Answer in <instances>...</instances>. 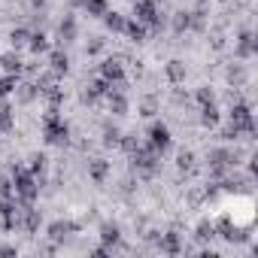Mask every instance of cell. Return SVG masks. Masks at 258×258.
<instances>
[{
    "mask_svg": "<svg viewBox=\"0 0 258 258\" xmlns=\"http://www.w3.org/2000/svg\"><path fill=\"white\" fill-rule=\"evenodd\" d=\"M158 158H161V155H158L149 143H146V146H134V149H131V161H134V167H137L143 176H152V173L158 170Z\"/></svg>",
    "mask_w": 258,
    "mask_h": 258,
    "instance_id": "cell-3",
    "label": "cell"
},
{
    "mask_svg": "<svg viewBox=\"0 0 258 258\" xmlns=\"http://www.w3.org/2000/svg\"><path fill=\"white\" fill-rule=\"evenodd\" d=\"M0 228H4V231H16V228H19V207H16V198H0Z\"/></svg>",
    "mask_w": 258,
    "mask_h": 258,
    "instance_id": "cell-6",
    "label": "cell"
},
{
    "mask_svg": "<svg viewBox=\"0 0 258 258\" xmlns=\"http://www.w3.org/2000/svg\"><path fill=\"white\" fill-rule=\"evenodd\" d=\"M149 146H152L158 155H164V152L170 149V127H167V124L155 121V124L149 127Z\"/></svg>",
    "mask_w": 258,
    "mask_h": 258,
    "instance_id": "cell-7",
    "label": "cell"
},
{
    "mask_svg": "<svg viewBox=\"0 0 258 258\" xmlns=\"http://www.w3.org/2000/svg\"><path fill=\"white\" fill-rule=\"evenodd\" d=\"M100 237H103V243H118V225H103Z\"/></svg>",
    "mask_w": 258,
    "mask_h": 258,
    "instance_id": "cell-21",
    "label": "cell"
},
{
    "mask_svg": "<svg viewBox=\"0 0 258 258\" xmlns=\"http://www.w3.org/2000/svg\"><path fill=\"white\" fill-rule=\"evenodd\" d=\"M28 37H31V34H28L25 28H19V31H13V46H25V43H28Z\"/></svg>",
    "mask_w": 258,
    "mask_h": 258,
    "instance_id": "cell-26",
    "label": "cell"
},
{
    "mask_svg": "<svg viewBox=\"0 0 258 258\" xmlns=\"http://www.w3.org/2000/svg\"><path fill=\"white\" fill-rule=\"evenodd\" d=\"M176 164H179V170L191 173V170H195V155H191L188 149H182V152H179V158H176Z\"/></svg>",
    "mask_w": 258,
    "mask_h": 258,
    "instance_id": "cell-20",
    "label": "cell"
},
{
    "mask_svg": "<svg viewBox=\"0 0 258 258\" xmlns=\"http://www.w3.org/2000/svg\"><path fill=\"white\" fill-rule=\"evenodd\" d=\"M43 137H46V143H52V146H64V143L70 140V127H67V121L58 115V106H49V112H46V118H43Z\"/></svg>",
    "mask_w": 258,
    "mask_h": 258,
    "instance_id": "cell-2",
    "label": "cell"
},
{
    "mask_svg": "<svg viewBox=\"0 0 258 258\" xmlns=\"http://www.w3.org/2000/svg\"><path fill=\"white\" fill-rule=\"evenodd\" d=\"M109 7H106V0H85V13L88 16H97V19H103V13H106Z\"/></svg>",
    "mask_w": 258,
    "mask_h": 258,
    "instance_id": "cell-17",
    "label": "cell"
},
{
    "mask_svg": "<svg viewBox=\"0 0 258 258\" xmlns=\"http://www.w3.org/2000/svg\"><path fill=\"white\" fill-rule=\"evenodd\" d=\"M28 46L40 55V52H46V49H49V40H46V34H31V37H28Z\"/></svg>",
    "mask_w": 258,
    "mask_h": 258,
    "instance_id": "cell-19",
    "label": "cell"
},
{
    "mask_svg": "<svg viewBox=\"0 0 258 258\" xmlns=\"http://www.w3.org/2000/svg\"><path fill=\"white\" fill-rule=\"evenodd\" d=\"M10 91H16V76H4V79H0V97H7Z\"/></svg>",
    "mask_w": 258,
    "mask_h": 258,
    "instance_id": "cell-24",
    "label": "cell"
},
{
    "mask_svg": "<svg viewBox=\"0 0 258 258\" xmlns=\"http://www.w3.org/2000/svg\"><path fill=\"white\" fill-rule=\"evenodd\" d=\"M134 19L152 31L161 28V10H158V0H137L134 4Z\"/></svg>",
    "mask_w": 258,
    "mask_h": 258,
    "instance_id": "cell-4",
    "label": "cell"
},
{
    "mask_svg": "<svg viewBox=\"0 0 258 258\" xmlns=\"http://www.w3.org/2000/svg\"><path fill=\"white\" fill-rule=\"evenodd\" d=\"M252 52H255V43H252V34L246 31V34L240 37V46H237V55H240V58H249Z\"/></svg>",
    "mask_w": 258,
    "mask_h": 258,
    "instance_id": "cell-18",
    "label": "cell"
},
{
    "mask_svg": "<svg viewBox=\"0 0 258 258\" xmlns=\"http://www.w3.org/2000/svg\"><path fill=\"white\" fill-rule=\"evenodd\" d=\"M207 161H210V170H213L216 176H222L225 170H231V167L237 164V161H234V155H231V152H225V149H213Z\"/></svg>",
    "mask_w": 258,
    "mask_h": 258,
    "instance_id": "cell-9",
    "label": "cell"
},
{
    "mask_svg": "<svg viewBox=\"0 0 258 258\" xmlns=\"http://www.w3.org/2000/svg\"><path fill=\"white\" fill-rule=\"evenodd\" d=\"M103 22H106V28H109V31L124 34V25H127V22H124V16H118V13H109V10H106V13H103Z\"/></svg>",
    "mask_w": 258,
    "mask_h": 258,
    "instance_id": "cell-13",
    "label": "cell"
},
{
    "mask_svg": "<svg viewBox=\"0 0 258 258\" xmlns=\"http://www.w3.org/2000/svg\"><path fill=\"white\" fill-rule=\"evenodd\" d=\"M0 67H4V70H7L10 76H16V73H22V67H25V64H22V58H19V55L7 52L4 58H0Z\"/></svg>",
    "mask_w": 258,
    "mask_h": 258,
    "instance_id": "cell-11",
    "label": "cell"
},
{
    "mask_svg": "<svg viewBox=\"0 0 258 258\" xmlns=\"http://www.w3.org/2000/svg\"><path fill=\"white\" fill-rule=\"evenodd\" d=\"M73 31H76V25H73V19H67V22L61 25V37H64V40H70V37H73Z\"/></svg>",
    "mask_w": 258,
    "mask_h": 258,
    "instance_id": "cell-28",
    "label": "cell"
},
{
    "mask_svg": "<svg viewBox=\"0 0 258 258\" xmlns=\"http://www.w3.org/2000/svg\"><path fill=\"white\" fill-rule=\"evenodd\" d=\"M28 170H31L34 176H37V173H43V170H46V158H43V155H34V158H31V167H28Z\"/></svg>",
    "mask_w": 258,
    "mask_h": 258,
    "instance_id": "cell-25",
    "label": "cell"
},
{
    "mask_svg": "<svg viewBox=\"0 0 258 258\" xmlns=\"http://www.w3.org/2000/svg\"><path fill=\"white\" fill-rule=\"evenodd\" d=\"M106 170H109V164H106L103 158L88 161V173H91V179H94V182H103V179H106Z\"/></svg>",
    "mask_w": 258,
    "mask_h": 258,
    "instance_id": "cell-12",
    "label": "cell"
},
{
    "mask_svg": "<svg viewBox=\"0 0 258 258\" xmlns=\"http://www.w3.org/2000/svg\"><path fill=\"white\" fill-rule=\"evenodd\" d=\"M167 76H170L173 82H179V79L185 76V67H182L179 61H170V64H167Z\"/></svg>",
    "mask_w": 258,
    "mask_h": 258,
    "instance_id": "cell-22",
    "label": "cell"
},
{
    "mask_svg": "<svg viewBox=\"0 0 258 258\" xmlns=\"http://www.w3.org/2000/svg\"><path fill=\"white\" fill-rule=\"evenodd\" d=\"M0 198H16V191H13V182H10V179H0Z\"/></svg>",
    "mask_w": 258,
    "mask_h": 258,
    "instance_id": "cell-27",
    "label": "cell"
},
{
    "mask_svg": "<svg viewBox=\"0 0 258 258\" xmlns=\"http://www.w3.org/2000/svg\"><path fill=\"white\" fill-rule=\"evenodd\" d=\"M124 34L140 43V40H146V25H140V22H127V25H124Z\"/></svg>",
    "mask_w": 258,
    "mask_h": 258,
    "instance_id": "cell-16",
    "label": "cell"
},
{
    "mask_svg": "<svg viewBox=\"0 0 258 258\" xmlns=\"http://www.w3.org/2000/svg\"><path fill=\"white\" fill-rule=\"evenodd\" d=\"M161 252H170V255H176V252H179V234H176V231L161 234Z\"/></svg>",
    "mask_w": 258,
    "mask_h": 258,
    "instance_id": "cell-14",
    "label": "cell"
},
{
    "mask_svg": "<svg viewBox=\"0 0 258 258\" xmlns=\"http://www.w3.org/2000/svg\"><path fill=\"white\" fill-rule=\"evenodd\" d=\"M16 127V115H13V106L10 103H0V134H10Z\"/></svg>",
    "mask_w": 258,
    "mask_h": 258,
    "instance_id": "cell-10",
    "label": "cell"
},
{
    "mask_svg": "<svg viewBox=\"0 0 258 258\" xmlns=\"http://www.w3.org/2000/svg\"><path fill=\"white\" fill-rule=\"evenodd\" d=\"M13 191H16V201L19 204H34L37 201V176L28 170V167H13Z\"/></svg>",
    "mask_w": 258,
    "mask_h": 258,
    "instance_id": "cell-1",
    "label": "cell"
},
{
    "mask_svg": "<svg viewBox=\"0 0 258 258\" xmlns=\"http://www.w3.org/2000/svg\"><path fill=\"white\" fill-rule=\"evenodd\" d=\"M198 103H201V121H204L207 127L219 124V106H216L210 88H201V91H198Z\"/></svg>",
    "mask_w": 258,
    "mask_h": 258,
    "instance_id": "cell-5",
    "label": "cell"
},
{
    "mask_svg": "<svg viewBox=\"0 0 258 258\" xmlns=\"http://www.w3.org/2000/svg\"><path fill=\"white\" fill-rule=\"evenodd\" d=\"M49 231H52V237H55V240H61V237H64L67 231H73V225H70V222H55V225H52Z\"/></svg>",
    "mask_w": 258,
    "mask_h": 258,
    "instance_id": "cell-23",
    "label": "cell"
},
{
    "mask_svg": "<svg viewBox=\"0 0 258 258\" xmlns=\"http://www.w3.org/2000/svg\"><path fill=\"white\" fill-rule=\"evenodd\" d=\"M67 67H70L67 55H64V52H52V73L61 76V73H67Z\"/></svg>",
    "mask_w": 258,
    "mask_h": 258,
    "instance_id": "cell-15",
    "label": "cell"
},
{
    "mask_svg": "<svg viewBox=\"0 0 258 258\" xmlns=\"http://www.w3.org/2000/svg\"><path fill=\"white\" fill-rule=\"evenodd\" d=\"M100 76H103L112 88H121V85H124V67H121V61H118V58H106V61L100 64Z\"/></svg>",
    "mask_w": 258,
    "mask_h": 258,
    "instance_id": "cell-8",
    "label": "cell"
}]
</instances>
